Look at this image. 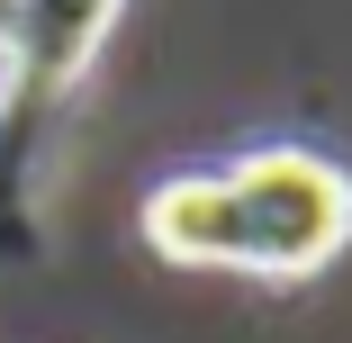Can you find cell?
Masks as SVG:
<instances>
[{
	"instance_id": "cell-3",
	"label": "cell",
	"mask_w": 352,
	"mask_h": 343,
	"mask_svg": "<svg viewBox=\"0 0 352 343\" xmlns=\"http://www.w3.org/2000/svg\"><path fill=\"white\" fill-rule=\"evenodd\" d=\"M19 27H28V0H0V91H10V63H19Z\"/></svg>"
},
{
	"instance_id": "cell-1",
	"label": "cell",
	"mask_w": 352,
	"mask_h": 343,
	"mask_svg": "<svg viewBox=\"0 0 352 343\" xmlns=\"http://www.w3.org/2000/svg\"><path fill=\"white\" fill-rule=\"evenodd\" d=\"M172 271H244V280H316L352 244V172L316 145H253L217 172H172L135 208Z\"/></svg>"
},
{
	"instance_id": "cell-2",
	"label": "cell",
	"mask_w": 352,
	"mask_h": 343,
	"mask_svg": "<svg viewBox=\"0 0 352 343\" xmlns=\"http://www.w3.org/2000/svg\"><path fill=\"white\" fill-rule=\"evenodd\" d=\"M126 0H28V27H19V63H10V91L28 100H63L109 45Z\"/></svg>"
}]
</instances>
